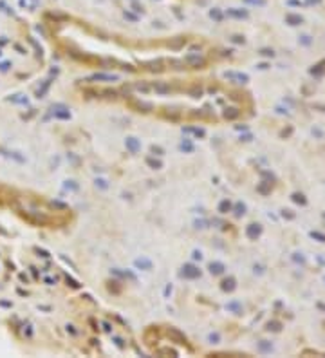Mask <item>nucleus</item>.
I'll return each instance as SVG.
<instances>
[{
	"instance_id": "1",
	"label": "nucleus",
	"mask_w": 325,
	"mask_h": 358,
	"mask_svg": "<svg viewBox=\"0 0 325 358\" xmlns=\"http://www.w3.org/2000/svg\"><path fill=\"white\" fill-rule=\"evenodd\" d=\"M287 20H289V22H293V25H296V24L302 22V18H300V16H289Z\"/></svg>"
}]
</instances>
